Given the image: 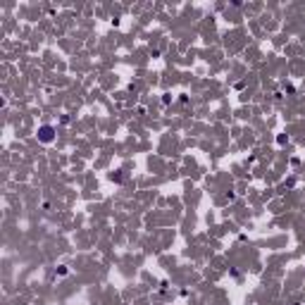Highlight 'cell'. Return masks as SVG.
<instances>
[{
	"label": "cell",
	"instance_id": "6da1fadb",
	"mask_svg": "<svg viewBox=\"0 0 305 305\" xmlns=\"http://www.w3.org/2000/svg\"><path fill=\"white\" fill-rule=\"evenodd\" d=\"M52 138H55V129L52 126H41L38 129V141L41 143H50Z\"/></svg>",
	"mask_w": 305,
	"mask_h": 305
}]
</instances>
